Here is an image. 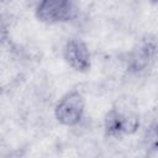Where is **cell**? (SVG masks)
<instances>
[{
	"mask_svg": "<svg viewBox=\"0 0 158 158\" xmlns=\"http://www.w3.org/2000/svg\"><path fill=\"white\" fill-rule=\"evenodd\" d=\"M84 107L83 95L77 90H72L58 100L54 106V116L57 121L64 126H75L83 117Z\"/></svg>",
	"mask_w": 158,
	"mask_h": 158,
	"instance_id": "obj_2",
	"label": "cell"
},
{
	"mask_svg": "<svg viewBox=\"0 0 158 158\" xmlns=\"http://www.w3.org/2000/svg\"><path fill=\"white\" fill-rule=\"evenodd\" d=\"M35 15L38 21L44 23H62L72 21L77 16V7L68 0H44L37 5Z\"/></svg>",
	"mask_w": 158,
	"mask_h": 158,
	"instance_id": "obj_1",
	"label": "cell"
},
{
	"mask_svg": "<svg viewBox=\"0 0 158 158\" xmlns=\"http://www.w3.org/2000/svg\"><path fill=\"white\" fill-rule=\"evenodd\" d=\"M156 52V43L154 40H144L141 44L133 51L131 57V68L133 70H142L144 69L149 62L153 59Z\"/></svg>",
	"mask_w": 158,
	"mask_h": 158,
	"instance_id": "obj_5",
	"label": "cell"
},
{
	"mask_svg": "<svg viewBox=\"0 0 158 158\" xmlns=\"http://www.w3.org/2000/svg\"><path fill=\"white\" fill-rule=\"evenodd\" d=\"M104 126L107 136L118 138L123 135L135 133L139 126V121L135 115L122 114L116 109H111L105 116Z\"/></svg>",
	"mask_w": 158,
	"mask_h": 158,
	"instance_id": "obj_3",
	"label": "cell"
},
{
	"mask_svg": "<svg viewBox=\"0 0 158 158\" xmlns=\"http://www.w3.org/2000/svg\"><path fill=\"white\" fill-rule=\"evenodd\" d=\"M9 38V32H7V27L0 22V46H2Z\"/></svg>",
	"mask_w": 158,
	"mask_h": 158,
	"instance_id": "obj_6",
	"label": "cell"
},
{
	"mask_svg": "<svg viewBox=\"0 0 158 158\" xmlns=\"http://www.w3.org/2000/svg\"><path fill=\"white\" fill-rule=\"evenodd\" d=\"M64 60L77 72L85 73L90 69V52L86 44L79 38H70L63 47Z\"/></svg>",
	"mask_w": 158,
	"mask_h": 158,
	"instance_id": "obj_4",
	"label": "cell"
}]
</instances>
